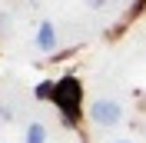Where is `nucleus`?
Returning a JSON list of instances; mask_svg holds the SVG:
<instances>
[{"mask_svg": "<svg viewBox=\"0 0 146 143\" xmlns=\"http://www.w3.org/2000/svg\"><path fill=\"white\" fill-rule=\"evenodd\" d=\"M90 116H93L100 126H116L119 120H123V107H119L116 100H93Z\"/></svg>", "mask_w": 146, "mask_h": 143, "instance_id": "obj_1", "label": "nucleus"}, {"mask_svg": "<svg viewBox=\"0 0 146 143\" xmlns=\"http://www.w3.org/2000/svg\"><path fill=\"white\" fill-rule=\"evenodd\" d=\"M53 97H56V103H60V107L66 103L70 116H76V97H80V87H76L73 80H66V83H60V87H53Z\"/></svg>", "mask_w": 146, "mask_h": 143, "instance_id": "obj_2", "label": "nucleus"}, {"mask_svg": "<svg viewBox=\"0 0 146 143\" xmlns=\"http://www.w3.org/2000/svg\"><path fill=\"white\" fill-rule=\"evenodd\" d=\"M36 50H40V53L56 50V30H53V23H40V30H36Z\"/></svg>", "mask_w": 146, "mask_h": 143, "instance_id": "obj_3", "label": "nucleus"}, {"mask_svg": "<svg viewBox=\"0 0 146 143\" xmlns=\"http://www.w3.org/2000/svg\"><path fill=\"white\" fill-rule=\"evenodd\" d=\"M43 140H46V126H43V123H30L23 143H43Z\"/></svg>", "mask_w": 146, "mask_h": 143, "instance_id": "obj_4", "label": "nucleus"}, {"mask_svg": "<svg viewBox=\"0 0 146 143\" xmlns=\"http://www.w3.org/2000/svg\"><path fill=\"white\" fill-rule=\"evenodd\" d=\"M0 120L10 123V120H13V107H0Z\"/></svg>", "mask_w": 146, "mask_h": 143, "instance_id": "obj_5", "label": "nucleus"}, {"mask_svg": "<svg viewBox=\"0 0 146 143\" xmlns=\"http://www.w3.org/2000/svg\"><path fill=\"white\" fill-rule=\"evenodd\" d=\"M86 3H90L93 10H103V7H106V0H86Z\"/></svg>", "mask_w": 146, "mask_h": 143, "instance_id": "obj_6", "label": "nucleus"}, {"mask_svg": "<svg viewBox=\"0 0 146 143\" xmlns=\"http://www.w3.org/2000/svg\"><path fill=\"white\" fill-rule=\"evenodd\" d=\"M113 143H133V140H113Z\"/></svg>", "mask_w": 146, "mask_h": 143, "instance_id": "obj_7", "label": "nucleus"}]
</instances>
